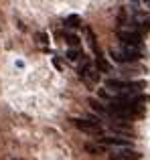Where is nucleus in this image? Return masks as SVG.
<instances>
[{
    "mask_svg": "<svg viewBox=\"0 0 150 160\" xmlns=\"http://www.w3.org/2000/svg\"><path fill=\"white\" fill-rule=\"evenodd\" d=\"M73 126L77 130H81V132L89 134V136H99V134L103 132L102 130V124H99L95 118H73Z\"/></svg>",
    "mask_w": 150,
    "mask_h": 160,
    "instance_id": "f03ea898",
    "label": "nucleus"
},
{
    "mask_svg": "<svg viewBox=\"0 0 150 160\" xmlns=\"http://www.w3.org/2000/svg\"><path fill=\"white\" fill-rule=\"evenodd\" d=\"M146 4H148V6H150V0H146Z\"/></svg>",
    "mask_w": 150,
    "mask_h": 160,
    "instance_id": "ddd939ff",
    "label": "nucleus"
},
{
    "mask_svg": "<svg viewBox=\"0 0 150 160\" xmlns=\"http://www.w3.org/2000/svg\"><path fill=\"white\" fill-rule=\"evenodd\" d=\"M79 77L83 79V83L85 85H95V83L99 81V69H95V67H91L89 61H83L81 65H79Z\"/></svg>",
    "mask_w": 150,
    "mask_h": 160,
    "instance_id": "7ed1b4c3",
    "label": "nucleus"
},
{
    "mask_svg": "<svg viewBox=\"0 0 150 160\" xmlns=\"http://www.w3.org/2000/svg\"><path fill=\"white\" fill-rule=\"evenodd\" d=\"M79 24H81V18H79L77 14H71V16L65 18V27H69V28H77Z\"/></svg>",
    "mask_w": 150,
    "mask_h": 160,
    "instance_id": "0eeeda50",
    "label": "nucleus"
},
{
    "mask_svg": "<svg viewBox=\"0 0 150 160\" xmlns=\"http://www.w3.org/2000/svg\"><path fill=\"white\" fill-rule=\"evenodd\" d=\"M112 160H140V152L132 148H120V152H112L110 154Z\"/></svg>",
    "mask_w": 150,
    "mask_h": 160,
    "instance_id": "39448f33",
    "label": "nucleus"
},
{
    "mask_svg": "<svg viewBox=\"0 0 150 160\" xmlns=\"http://www.w3.org/2000/svg\"><path fill=\"white\" fill-rule=\"evenodd\" d=\"M89 106H91V109H95V112H99V113H108L106 106H102L98 99H89Z\"/></svg>",
    "mask_w": 150,
    "mask_h": 160,
    "instance_id": "6e6552de",
    "label": "nucleus"
},
{
    "mask_svg": "<svg viewBox=\"0 0 150 160\" xmlns=\"http://www.w3.org/2000/svg\"><path fill=\"white\" fill-rule=\"evenodd\" d=\"M37 43H39L43 49H47V47H49V39H47V35H45V32H39V35H37Z\"/></svg>",
    "mask_w": 150,
    "mask_h": 160,
    "instance_id": "9d476101",
    "label": "nucleus"
},
{
    "mask_svg": "<svg viewBox=\"0 0 150 160\" xmlns=\"http://www.w3.org/2000/svg\"><path fill=\"white\" fill-rule=\"evenodd\" d=\"M110 55H112V59L118 61V63H134L142 57V51H140V47H136V45H124L122 43L120 49H112Z\"/></svg>",
    "mask_w": 150,
    "mask_h": 160,
    "instance_id": "f257e3e1",
    "label": "nucleus"
},
{
    "mask_svg": "<svg viewBox=\"0 0 150 160\" xmlns=\"http://www.w3.org/2000/svg\"><path fill=\"white\" fill-rule=\"evenodd\" d=\"M134 2H138V0H134Z\"/></svg>",
    "mask_w": 150,
    "mask_h": 160,
    "instance_id": "4468645a",
    "label": "nucleus"
},
{
    "mask_svg": "<svg viewBox=\"0 0 150 160\" xmlns=\"http://www.w3.org/2000/svg\"><path fill=\"white\" fill-rule=\"evenodd\" d=\"M85 150H87V152H91V154H99V146H93V144H87Z\"/></svg>",
    "mask_w": 150,
    "mask_h": 160,
    "instance_id": "f8f14e48",
    "label": "nucleus"
},
{
    "mask_svg": "<svg viewBox=\"0 0 150 160\" xmlns=\"http://www.w3.org/2000/svg\"><path fill=\"white\" fill-rule=\"evenodd\" d=\"M79 55H81V53H79V49H77V47H71V49L67 51V59H69V61H77Z\"/></svg>",
    "mask_w": 150,
    "mask_h": 160,
    "instance_id": "9b49d317",
    "label": "nucleus"
},
{
    "mask_svg": "<svg viewBox=\"0 0 150 160\" xmlns=\"http://www.w3.org/2000/svg\"><path fill=\"white\" fill-rule=\"evenodd\" d=\"M65 41L69 43V47H79V37L77 35H71V32H69V35H65Z\"/></svg>",
    "mask_w": 150,
    "mask_h": 160,
    "instance_id": "1a4fd4ad",
    "label": "nucleus"
},
{
    "mask_svg": "<svg viewBox=\"0 0 150 160\" xmlns=\"http://www.w3.org/2000/svg\"><path fill=\"white\" fill-rule=\"evenodd\" d=\"M102 146H112V148H132V142L128 138H122V136H103L99 140Z\"/></svg>",
    "mask_w": 150,
    "mask_h": 160,
    "instance_id": "20e7f679",
    "label": "nucleus"
},
{
    "mask_svg": "<svg viewBox=\"0 0 150 160\" xmlns=\"http://www.w3.org/2000/svg\"><path fill=\"white\" fill-rule=\"evenodd\" d=\"M95 65H98V69H99V71H103V73H110V71H112V65L106 61V59H103V55H102V53L95 55Z\"/></svg>",
    "mask_w": 150,
    "mask_h": 160,
    "instance_id": "423d86ee",
    "label": "nucleus"
}]
</instances>
